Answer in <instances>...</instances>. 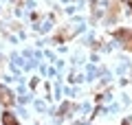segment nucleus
Segmentation results:
<instances>
[{
	"label": "nucleus",
	"instance_id": "nucleus-1",
	"mask_svg": "<svg viewBox=\"0 0 132 125\" xmlns=\"http://www.w3.org/2000/svg\"><path fill=\"white\" fill-rule=\"evenodd\" d=\"M114 37H117L119 42H123V46H126L128 51H132V31H128V29H119V31H114Z\"/></svg>",
	"mask_w": 132,
	"mask_h": 125
},
{
	"label": "nucleus",
	"instance_id": "nucleus-2",
	"mask_svg": "<svg viewBox=\"0 0 132 125\" xmlns=\"http://www.w3.org/2000/svg\"><path fill=\"white\" fill-rule=\"evenodd\" d=\"M0 101H2V103H5L7 108H9L11 103H13V94H11L9 90H7V88H0Z\"/></svg>",
	"mask_w": 132,
	"mask_h": 125
},
{
	"label": "nucleus",
	"instance_id": "nucleus-3",
	"mask_svg": "<svg viewBox=\"0 0 132 125\" xmlns=\"http://www.w3.org/2000/svg\"><path fill=\"white\" fill-rule=\"evenodd\" d=\"M2 125H20V121L11 112H2Z\"/></svg>",
	"mask_w": 132,
	"mask_h": 125
}]
</instances>
